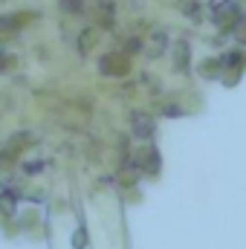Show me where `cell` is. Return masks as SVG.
<instances>
[{
	"label": "cell",
	"instance_id": "6da1fadb",
	"mask_svg": "<svg viewBox=\"0 0 246 249\" xmlns=\"http://www.w3.org/2000/svg\"><path fill=\"white\" fill-rule=\"evenodd\" d=\"M99 70H102V75H113V78L127 75L130 72V58H127V53H107V55L99 58Z\"/></svg>",
	"mask_w": 246,
	"mask_h": 249
},
{
	"label": "cell",
	"instance_id": "7a4b0ae2",
	"mask_svg": "<svg viewBox=\"0 0 246 249\" xmlns=\"http://www.w3.org/2000/svg\"><path fill=\"white\" fill-rule=\"evenodd\" d=\"M130 124H133V136H139V139L154 136V119L148 113H133L130 116Z\"/></svg>",
	"mask_w": 246,
	"mask_h": 249
},
{
	"label": "cell",
	"instance_id": "3957f363",
	"mask_svg": "<svg viewBox=\"0 0 246 249\" xmlns=\"http://www.w3.org/2000/svg\"><path fill=\"white\" fill-rule=\"evenodd\" d=\"M139 165H142V171H148V174H157V171H159V154H157L154 145H145V148L139 151Z\"/></svg>",
	"mask_w": 246,
	"mask_h": 249
},
{
	"label": "cell",
	"instance_id": "277c9868",
	"mask_svg": "<svg viewBox=\"0 0 246 249\" xmlns=\"http://www.w3.org/2000/svg\"><path fill=\"white\" fill-rule=\"evenodd\" d=\"M96 41H99V32L93 26L81 29V35H78V55H90L96 50Z\"/></svg>",
	"mask_w": 246,
	"mask_h": 249
},
{
	"label": "cell",
	"instance_id": "5b68a950",
	"mask_svg": "<svg viewBox=\"0 0 246 249\" xmlns=\"http://www.w3.org/2000/svg\"><path fill=\"white\" fill-rule=\"evenodd\" d=\"M29 142H32L29 133H15V136L9 139V145H6V157H15V154H18L23 145H29Z\"/></svg>",
	"mask_w": 246,
	"mask_h": 249
},
{
	"label": "cell",
	"instance_id": "8992f818",
	"mask_svg": "<svg viewBox=\"0 0 246 249\" xmlns=\"http://www.w3.org/2000/svg\"><path fill=\"white\" fill-rule=\"evenodd\" d=\"M174 67L185 70L188 67V41H177V50H174Z\"/></svg>",
	"mask_w": 246,
	"mask_h": 249
},
{
	"label": "cell",
	"instance_id": "52a82bcc",
	"mask_svg": "<svg viewBox=\"0 0 246 249\" xmlns=\"http://www.w3.org/2000/svg\"><path fill=\"white\" fill-rule=\"evenodd\" d=\"M220 64H226V67H232L235 72H241V70L246 67V55L244 53H226V58H223Z\"/></svg>",
	"mask_w": 246,
	"mask_h": 249
},
{
	"label": "cell",
	"instance_id": "ba28073f",
	"mask_svg": "<svg viewBox=\"0 0 246 249\" xmlns=\"http://www.w3.org/2000/svg\"><path fill=\"white\" fill-rule=\"evenodd\" d=\"M235 20H238V15H235V9H229L226 15H214V23H217L220 29H229V26H232Z\"/></svg>",
	"mask_w": 246,
	"mask_h": 249
},
{
	"label": "cell",
	"instance_id": "9c48e42d",
	"mask_svg": "<svg viewBox=\"0 0 246 249\" xmlns=\"http://www.w3.org/2000/svg\"><path fill=\"white\" fill-rule=\"evenodd\" d=\"M165 44H168V38H165L162 32H157V35H154V44H151V50H148V53H151V58H159V53H162V47H165Z\"/></svg>",
	"mask_w": 246,
	"mask_h": 249
},
{
	"label": "cell",
	"instance_id": "30bf717a",
	"mask_svg": "<svg viewBox=\"0 0 246 249\" xmlns=\"http://www.w3.org/2000/svg\"><path fill=\"white\" fill-rule=\"evenodd\" d=\"M29 20H32V15H29V12H18V15H12V18H9V26H12V29H20V26H26Z\"/></svg>",
	"mask_w": 246,
	"mask_h": 249
},
{
	"label": "cell",
	"instance_id": "8fae6325",
	"mask_svg": "<svg viewBox=\"0 0 246 249\" xmlns=\"http://www.w3.org/2000/svg\"><path fill=\"white\" fill-rule=\"evenodd\" d=\"M217 70H220V61H217V58H209V61L200 64V72H203V78H209V75H217Z\"/></svg>",
	"mask_w": 246,
	"mask_h": 249
},
{
	"label": "cell",
	"instance_id": "7c38bea8",
	"mask_svg": "<svg viewBox=\"0 0 246 249\" xmlns=\"http://www.w3.org/2000/svg\"><path fill=\"white\" fill-rule=\"evenodd\" d=\"M139 47H142V41H139V38H130V41H127V47H124V53L130 55V53H136Z\"/></svg>",
	"mask_w": 246,
	"mask_h": 249
},
{
	"label": "cell",
	"instance_id": "4fadbf2b",
	"mask_svg": "<svg viewBox=\"0 0 246 249\" xmlns=\"http://www.w3.org/2000/svg\"><path fill=\"white\" fill-rule=\"evenodd\" d=\"M84 238H87V235H84V229H78V232H75V247H78V249H81L84 244H87Z\"/></svg>",
	"mask_w": 246,
	"mask_h": 249
},
{
	"label": "cell",
	"instance_id": "5bb4252c",
	"mask_svg": "<svg viewBox=\"0 0 246 249\" xmlns=\"http://www.w3.org/2000/svg\"><path fill=\"white\" fill-rule=\"evenodd\" d=\"M165 113H168V116H180V113H183V110H180V107H174V105H171V107H165Z\"/></svg>",
	"mask_w": 246,
	"mask_h": 249
},
{
	"label": "cell",
	"instance_id": "9a60e30c",
	"mask_svg": "<svg viewBox=\"0 0 246 249\" xmlns=\"http://www.w3.org/2000/svg\"><path fill=\"white\" fill-rule=\"evenodd\" d=\"M12 64H15V61H12V58H0V70H9Z\"/></svg>",
	"mask_w": 246,
	"mask_h": 249
}]
</instances>
